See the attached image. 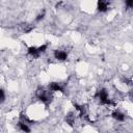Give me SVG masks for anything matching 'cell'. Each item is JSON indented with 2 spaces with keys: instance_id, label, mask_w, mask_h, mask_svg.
<instances>
[{
  "instance_id": "cell-1",
  "label": "cell",
  "mask_w": 133,
  "mask_h": 133,
  "mask_svg": "<svg viewBox=\"0 0 133 133\" xmlns=\"http://www.w3.org/2000/svg\"><path fill=\"white\" fill-rule=\"evenodd\" d=\"M111 116L117 122H124L126 119V114L123 111H121L119 109H116V108L113 109V111L111 113Z\"/></svg>"
},
{
  "instance_id": "cell-2",
  "label": "cell",
  "mask_w": 133,
  "mask_h": 133,
  "mask_svg": "<svg viewBox=\"0 0 133 133\" xmlns=\"http://www.w3.org/2000/svg\"><path fill=\"white\" fill-rule=\"evenodd\" d=\"M49 90L52 92H63L64 86L58 82H51L49 84Z\"/></svg>"
},
{
  "instance_id": "cell-3",
  "label": "cell",
  "mask_w": 133,
  "mask_h": 133,
  "mask_svg": "<svg viewBox=\"0 0 133 133\" xmlns=\"http://www.w3.org/2000/svg\"><path fill=\"white\" fill-rule=\"evenodd\" d=\"M53 56L55 59H57L59 61H63L68 58V53L63 50H55L53 53Z\"/></svg>"
},
{
  "instance_id": "cell-4",
  "label": "cell",
  "mask_w": 133,
  "mask_h": 133,
  "mask_svg": "<svg viewBox=\"0 0 133 133\" xmlns=\"http://www.w3.org/2000/svg\"><path fill=\"white\" fill-rule=\"evenodd\" d=\"M28 54H29L31 57H33V58H37V57H39V56L42 55V54L39 53L37 47H29V48H28Z\"/></svg>"
},
{
  "instance_id": "cell-5",
  "label": "cell",
  "mask_w": 133,
  "mask_h": 133,
  "mask_svg": "<svg viewBox=\"0 0 133 133\" xmlns=\"http://www.w3.org/2000/svg\"><path fill=\"white\" fill-rule=\"evenodd\" d=\"M44 18H45V10H43L41 14H38V15L36 16V18H35V22H39V21H42Z\"/></svg>"
},
{
  "instance_id": "cell-6",
  "label": "cell",
  "mask_w": 133,
  "mask_h": 133,
  "mask_svg": "<svg viewBox=\"0 0 133 133\" xmlns=\"http://www.w3.org/2000/svg\"><path fill=\"white\" fill-rule=\"evenodd\" d=\"M125 4L128 8H131L133 6V0H125Z\"/></svg>"
},
{
  "instance_id": "cell-7",
  "label": "cell",
  "mask_w": 133,
  "mask_h": 133,
  "mask_svg": "<svg viewBox=\"0 0 133 133\" xmlns=\"http://www.w3.org/2000/svg\"><path fill=\"white\" fill-rule=\"evenodd\" d=\"M98 1H99V0H98Z\"/></svg>"
}]
</instances>
